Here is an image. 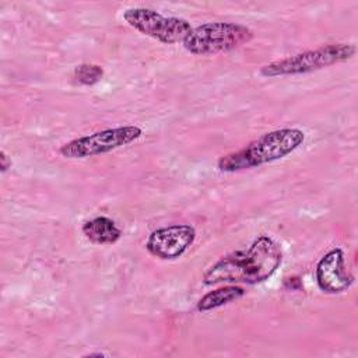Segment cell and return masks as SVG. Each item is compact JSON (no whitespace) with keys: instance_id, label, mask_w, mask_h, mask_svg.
<instances>
[{"instance_id":"obj_2","label":"cell","mask_w":358,"mask_h":358,"mask_svg":"<svg viewBox=\"0 0 358 358\" xmlns=\"http://www.w3.org/2000/svg\"><path fill=\"white\" fill-rule=\"evenodd\" d=\"M305 141L298 127H284L262 134L243 148L222 155L217 166L222 172H239L281 159L294 152Z\"/></svg>"},{"instance_id":"obj_13","label":"cell","mask_w":358,"mask_h":358,"mask_svg":"<svg viewBox=\"0 0 358 358\" xmlns=\"http://www.w3.org/2000/svg\"><path fill=\"white\" fill-rule=\"evenodd\" d=\"M105 354H102V352H95V354H87L85 357H103Z\"/></svg>"},{"instance_id":"obj_8","label":"cell","mask_w":358,"mask_h":358,"mask_svg":"<svg viewBox=\"0 0 358 358\" xmlns=\"http://www.w3.org/2000/svg\"><path fill=\"white\" fill-rule=\"evenodd\" d=\"M317 287L326 294H341L351 287L354 277L345 270L344 252L340 248L329 250L316 264Z\"/></svg>"},{"instance_id":"obj_5","label":"cell","mask_w":358,"mask_h":358,"mask_svg":"<svg viewBox=\"0 0 358 358\" xmlns=\"http://www.w3.org/2000/svg\"><path fill=\"white\" fill-rule=\"evenodd\" d=\"M143 130L138 126L131 124L103 129L63 144L60 147V154L69 159L102 155L138 140Z\"/></svg>"},{"instance_id":"obj_12","label":"cell","mask_w":358,"mask_h":358,"mask_svg":"<svg viewBox=\"0 0 358 358\" xmlns=\"http://www.w3.org/2000/svg\"><path fill=\"white\" fill-rule=\"evenodd\" d=\"M8 168H11V158L4 151H0V169H1V172H6Z\"/></svg>"},{"instance_id":"obj_1","label":"cell","mask_w":358,"mask_h":358,"mask_svg":"<svg viewBox=\"0 0 358 358\" xmlns=\"http://www.w3.org/2000/svg\"><path fill=\"white\" fill-rule=\"evenodd\" d=\"M281 263V246L268 235H260L246 250L231 252L213 263L204 271L203 282L206 285L260 284L273 277Z\"/></svg>"},{"instance_id":"obj_7","label":"cell","mask_w":358,"mask_h":358,"mask_svg":"<svg viewBox=\"0 0 358 358\" xmlns=\"http://www.w3.org/2000/svg\"><path fill=\"white\" fill-rule=\"evenodd\" d=\"M196 235V229L190 224H172L157 228L148 235L145 249L157 259L175 260L193 245Z\"/></svg>"},{"instance_id":"obj_11","label":"cell","mask_w":358,"mask_h":358,"mask_svg":"<svg viewBox=\"0 0 358 358\" xmlns=\"http://www.w3.org/2000/svg\"><path fill=\"white\" fill-rule=\"evenodd\" d=\"M103 77V69L98 64L83 63L78 64L73 71V78L81 85H94Z\"/></svg>"},{"instance_id":"obj_10","label":"cell","mask_w":358,"mask_h":358,"mask_svg":"<svg viewBox=\"0 0 358 358\" xmlns=\"http://www.w3.org/2000/svg\"><path fill=\"white\" fill-rule=\"evenodd\" d=\"M243 295H245V289L242 287H239L238 284H228L204 294L199 299L196 308L200 312H207V310L228 305L234 301H238Z\"/></svg>"},{"instance_id":"obj_6","label":"cell","mask_w":358,"mask_h":358,"mask_svg":"<svg viewBox=\"0 0 358 358\" xmlns=\"http://www.w3.org/2000/svg\"><path fill=\"white\" fill-rule=\"evenodd\" d=\"M123 20L143 35L166 45L183 42V39L192 31V25L187 20L179 17H166L145 7H131L124 10Z\"/></svg>"},{"instance_id":"obj_9","label":"cell","mask_w":358,"mask_h":358,"mask_svg":"<svg viewBox=\"0 0 358 358\" xmlns=\"http://www.w3.org/2000/svg\"><path fill=\"white\" fill-rule=\"evenodd\" d=\"M83 235L95 245H113L122 238V229L116 222L105 215L85 221L81 227Z\"/></svg>"},{"instance_id":"obj_3","label":"cell","mask_w":358,"mask_h":358,"mask_svg":"<svg viewBox=\"0 0 358 358\" xmlns=\"http://www.w3.org/2000/svg\"><path fill=\"white\" fill-rule=\"evenodd\" d=\"M253 38V31L236 22H206L192 28L183 39V48L193 55H217L246 45Z\"/></svg>"},{"instance_id":"obj_4","label":"cell","mask_w":358,"mask_h":358,"mask_svg":"<svg viewBox=\"0 0 358 358\" xmlns=\"http://www.w3.org/2000/svg\"><path fill=\"white\" fill-rule=\"evenodd\" d=\"M355 52L357 48L352 43H330L264 64L260 69V74L264 77L306 74L347 62L355 55Z\"/></svg>"}]
</instances>
